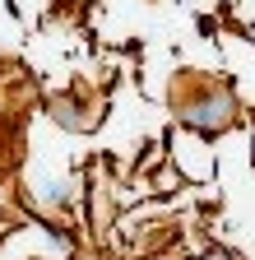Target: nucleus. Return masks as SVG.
I'll return each instance as SVG.
<instances>
[{"mask_svg":"<svg viewBox=\"0 0 255 260\" xmlns=\"http://www.w3.org/2000/svg\"><path fill=\"white\" fill-rule=\"evenodd\" d=\"M209 260H223V255H209Z\"/></svg>","mask_w":255,"mask_h":260,"instance_id":"1","label":"nucleus"}]
</instances>
